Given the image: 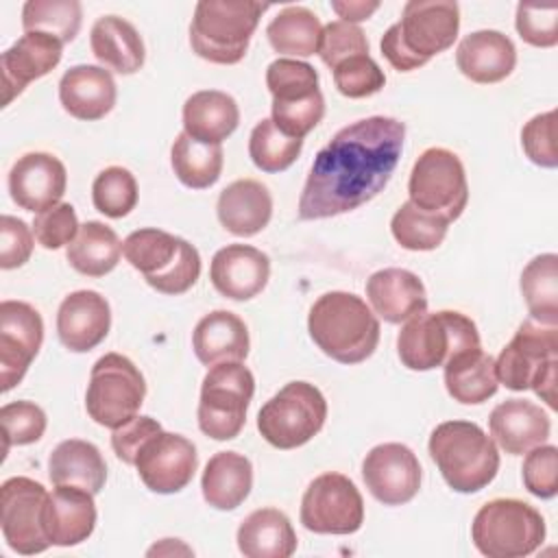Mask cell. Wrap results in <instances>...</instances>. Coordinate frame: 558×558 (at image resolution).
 I'll list each match as a JSON object with an SVG mask.
<instances>
[{
	"label": "cell",
	"instance_id": "obj_27",
	"mask_svg": "<svg viewBox=\"0 0 558 558\" xmlns=\"http://www.w3.org/2000/svg\"><path fill=\"white\" fill-rule=\"evenodd\" d=\"M116 81L100 65H74L59 81V100L76 120H100L116 105Z\"/></svg>",
	"mask_w": 558,
	"mask_h": 558
},
{
	"label": "cell",
	"instance_id": "obj_1",
	"mask_svg": "<svg viewBox=\"0 0 558 558\" xmlns=\"http://www.w3.org/2000/svg\"><path fill=\"white\" fill-rule=\"evenodd\" d=\"M403 140L405 124L388 116L340 129L314 157L299 198V218L340 216L375 198L399 163Z\"/></svg>",
	"mask_w": 558,
	"mask_h": 558
},
{
	"label": "cell",
	"instance_id": "obj_12",
	"mask_svg": "<svg viewBox=\"0 0 558 558\" xmlns=\"http://www.w3.org/2000/svg\"><path fill=\"white\" fill-rule=\"evenodd\" d=\"M146 397V381L140 368L120 353H105L89 373L85 410L102 427L116 429L137 416Z\"/></svg>",
	"mask_w": 558,
	"mask_h": 558
},
{
	"label": "cell",
	"instance_id": "obj_30",
	"mask_svg": "<svg viewBox=\"0 0 558 558\" xmlns=\"http://www.w3.org/2000/svg\"><path fill=\"white\" fill-rule=\"evenodd\" d=\"M240 124L233 96L220 89L194 92L183 105V131L205 144H220Z\"/></svg>",
	"mask_w": 558,
	"mask_h": 558
},
{
	"label": "cell",
	"instance_id": "obj_4",
	"mask_svg": "<svg viewBox=\"0 0 558 558\" xmlns=\"http://www.w3.org/2000/svg\"><path fill=\"white\" fill-rule=\"evenodd\" d=\"M427 449L442 480L456 493H477L499 471L495 440L471 421H445L436 425Z\"/></svg>",
	"mask_w": 558,
	"mask_h": 558
},
{
	"label": "cell",
	"instance_id": "obj_25",
	"mask_svg": "<svg viewBox=\"0 0 558 558\" xmlns=\"http://www.w3.org/2000/svg\"><path fill=\"white\" fill-rule=\"evenodd\" d=\"M366 299L373 312L386 323L401 325L427 310L423 281L405 268H384L368 277Z\"/></svg>",
	"mask_w": 558,
	"mask_h": 558
},
{
	"label": "cell",
	"instance_id": "obj_13",
	"mask_svg": "<svg viewBox=\"0 0 558 558\" xmlns=\"http://www.w3.org/2000/svg\"><path fill=\"white\" fill-rule=\"evenodd\" d=\"M410 203L453 222L469 203L464 166L453 150L432 146L418 155L408 181Z\"/></svg>",
	"mask_w": 558,
	"mask_h": 558
},
{
	"label": "cell",
	"instance_id": "obj_19",
	"mask_svg": "<svg viewBox=\"0 0 558 558\" xmlns=\"http://www.w3.org/2000/svg\"><path fill=\"white\" fill-rule=\"evenodd\" d=\"M65 185V166L50 153H26L9 172V192L13 203L33 214L61 203Z\"/></svg>",
	"mask_w": 558,
	"mask_h": 558
},
{
	"label": "cell",
	"instance_id": "obj_33",
	"mask_svg": "<svg viewBox=\"0 0 558 558\" xmlns=\"http://www.w3.org/2000/svg\"><path fill=\"white\" fill-rule=\"evenodd\" d=\"M48 475L54 486H78L92 495L107 482V464L100 449L81 438L59 442L48 458Z\"/></svg>",
	"mask_w": 558,
	"mask_h": 558
},
{
	"label": "cell",
	"instance_id": "obj_35",
	"mask_svg": "<svg viewBox=\"0 0 558 558\" xmlns=\"http://www.w3.org/2000/svg\"><path fill=\"white\" fill-rule=\"evenodd\" d=\"M238 549L246 558H290L296 551V534L281 510L259 508L240 523Z\"/></svg>",
	"mask_w": 558,
	"mask_h": 558
},
{
	"label": "cell",
	"instance_id": "obj_6",
	"mask_svg": "<svg viewBox=\"0 0 558 558\" xmlns=\"http://www.w3.org/2000/svg\"><path fill=\"white\" fill-rule=\"evenodd\" d=\"M495 371L508 390H534L556 410L558 327L523 320L495 360Z\"/></svg>",
	"mask_w": 558,
	"mask_h": 558
},
{
	"label": "cell",
	"instance_id": "obj_47",
	"mask_svg": "<svg viewBox=\"0 0 558 558\" xmlns=\"http://www.w3.org/2000/svg\"><path fill=\"white\" fill-rule=\"evenodd\" d=\"M318 54H320L323 63L329 70H333L338 63H342L351 57L368 54V39L357 24L336 20V22H329L327 26H323Z\"/></svg>",
	"mask_w": 558,
	"mask_h": 558
},
{
	"label": "cell",
	"instance_id": "obj_24",
	"mask_svg": "<svg viewBox=\"0 0 558 558\" xmlns=\"http://www.w3.org/2000/svg\"><path fill=\"white\" fill-rule=\"evenodd\" d=\"M96 527L94 495L78 486H54L44 508V530L52 545L72 547L92 536Z\"/></svg>",
	"mask_w": 558,
	"mask_h": 558
},
{
	"label": "cell",
	"instance_id": "obj_34",
	"mask_svg": "<svg viewBox=\"0 0 558 558\" xmlns=\"http://www.w3.org/2000/svg\"><path fill=\"white\" fill-rule=\"evenodd\" d=\"M203 499L216 510L238 508L253 488V464L238 451L214 453L201 477Z\"/></svg>",
	"mask_w": 558,
	"mask_h": 558
},
{
	"label": "cell",
	"instance_id": "obj_41",
	"mask_svg": "<svg viewBox=\"0 0 558 558\" xmlns=\"http://www.w3.org/2000/svg\"><path fill=\"white\" fill-rule=\"evenodd\" d=\"M449 222L442 216L418 209L405 201L390 220L392 238L408 251H434L442 244Z\"/></svg>",
	"mask_w": 558,
	"mask_h": 558
},
{
	"label": "cell",
	"instance_id": "obj_3",
	"mask_svg": "<svg viewBox=\"0 0 558 558\" xmlns=\"http://www.w3.org/2000/svg\"><path fill=\"white\" fill-rule=\"evenodd\" d=\"M460 31V9L453 0H410L401 20L392 24L381 41V54L399 70L410 72L453 46Z\"/></svg>",
	"mask_w": 558,
	"mask_h": 558
},
{
	"label": "cell",
	"instance_id": "obj_7",
	"mask_svg": "<svg viewBox=\"0 0 558 558\" xmlns=\"http://www.w3.org/2000/svg\"><path fill=\"white\" fill-rule=\"evenodd\" d=\"M122 253L144 275L146 283L161 294H183L201 275L196 246L163 229L146 227L129 233L122 242Z\"/></svg>",
	"mask_w": 558,
	"mask_h": 558
},
{
	"label": "cell",
	"instance_id": "obj_51",
	"mask_svg": "<svg viewBox=\"0 0 558 558\" xmlns=\"http://www.w3.org/2000/svg\"><path fill=\"white\" fill-rule=\"evenodd\" d=\"M78 229H81V225H78L76 211L70 203H57V205L39 211L33 222L35 240L48 251L70 244L76 238Z\"/></svg>",
	"mask_w": 558,
	"mask_h": 558
},
{
	"label": "cell",
	"instance_id": "obj_9",
	"mask_svg": "<svg viewBox=\"0 0 558 558\" xmlns=\"http://www.w3.org/2000/svg\"><path fill=\"white\" fill-rule=\"evenodd\" d=\"M543 514L521 499H490L473 517L471 538L488 558H523L545 541Z\"/></svg>",
	"mask_w": 558,
	"mask_h": 558
},
{
	"label": "cell",
	"instance_id": "obj_53",
	"mask_svg": "<svg viewBox=\"0 0 558 558\" xmlns=\"http://www.w3.org/2000/svg\"><path fill=\"white\" fill-rule=\"evenodd\" d=\"M33 253V231L28 225L15 216L4 214L0 218V268H20L31 259Z\"/></svg>",
	"mask_w": 558,
	"mask_h": 558
},
{
	"label": "cell",
	"instance_id": "obj_42",
	"mask_svg": "<svg viewBox=\"0 0 558 558\" xmlns=\"http://www.w3.org/2000/svg\"><path fill=\"white\" fill-rule=\"evenodd\" d=\"M303 140L290 137L277 129L272 118L259 120L248 137V155L262 172H283L301 155Z\"/></svg>",
	"mask_w": 558,
	"mask_h": 558
},
{
	"label": "cell",
	"instance_id": "obj_49",
	"mask_svg": "<svg viewBox=\"0 0 558 558\" xmlns=\"http://www.w3.org/2000/svg\"><path fill=\"white\" fill-rule=\"evenodd\" d=\"M325 116L323 92L294 102H272V122L290 137L303 140Z\"/></svg>",
	"mask_w": 558,
	"mask_h": 558
},
{
	"label": "cell",
	"instance_id": "obj_16",
	"mask_svg": "<svg viewBox=\"0 0 558 558\" xmlns=\"http://www.w3.org/2000/svg\"><path fill=\"white\" fill-rule=\"evenodd\" d=\"M133 466L148 490L172 495L192 482L198 456L192 440L161 429L140 447Z\"/></svg>",
	"mask_w": 558,
	"mask_h": 558
},
{
	"label": "cell",
	"instance_id": "obj_5",
	"mask_svg": "<svg viewBox=\"0 0 558 558\" xmlns=\"http://www.w3.org/2000/svg\"><path fill=\"white\" fill-rule=\"evenodd\" d=\"M268 4L253 0H201L190 24L192 50L218 65L244 59L251 37Z\"/></svg>",
	"mask_w": 558,
	"mask_h": 558
},
{
	"label": "cell",
	"instance_id": "obj_2",
	"mask_svg": "<svg viewBox=\"0 0 558 558\" xmlns=\"http://www.w3.org/2000/svg\"><path fill=\"white\" fill-rule=\"evenodd\" d=\"M307 331L314 344L340 364H360L371 357L379 342L375 312L353 292L331 290L310 307Z\"/></svg>",
	"mask_w": 558,
	"mask_h": 558
},
{
	"label": "cell",
	"instance_id": "obj_18",
	"mask_svg": "<svg viewBox=\"0 0 558 558\" xmlns=\"http://www.w3.org/2000/svg\"><path fill=\"white\" fill-rule=\"evenodd\" d=\"M362 477L379 504L401 506L412 501L421 488V464L410 447L384 442L366 453Z\"/></svg>",
	"mask_w": 558,
	"mask_h": 558
},
{
	"label": "cell",
	"instance_id": "obj_31",
	"mask_svg": "<svg viewBox=\"0 0 558 558\" xmlns=\"http://www.w3.org/2000/svg\"><path fill=\"white\" fill-rule=\"evenodd\" d=\"M445 388L449 397L464 405H477L488 401L497 388L495 357L482 347L466 349L451 355L445 364Z\"/></svg>",
	"mask_w": 558,
	"mask_h": 558
},
{
	"label": "cell",
	"instance_id": "obj_17",
	"mask_svg": "<svg viewBox=\"0 0 558 558\" xmlns=\"http://www.w3.org/2000/svg\"><path fill=\"white\" fill-rule=\"evenodd\" d=\"M44 342L41 314L24 301L0 303V390L17 386Z\"/></svg>",
	"mask_w": 558,
	"mask_h": 558
},
{
	"label": "cell",
	"instance_id": "obj_43",
	"mask_svg": "<svg viewBox=\"0 0 558 558\" xmlns=\"http://www.w3.org/2000/svg\"><path fill=\"white\" fill-rule=\"evenodd\" d=\"M92 201L107 218H124L137 205V181L131 170L109 166L96 174L92 183Z\"/></svg>",
	"mask_w": 558,
	"mask_h": 558
},
{
	"label": "cell",
	"instance_id": "obj_11",
	"mask_svg": "<svg viewBox=\"0 0 558 558\" xmlns=\"http://www.w3.org/2000/svg\"><path fill=\"white\" fill-rule=\"evenodd\" d=\"M255 392L253 373L242 362H222L209 366L201 386L198 427L214 440L235 438L244 423Z\"/></svg>",
	"mask_w": 558,
	"mask_h": 558
},
{
	"label": "cell",
	"instance_id": "obj_32",
	"mask_svg": "<svg viewBox=\"0 0 558 558\" xmlns=\"http://www.w3.org/2000/svg\"><path fill=\"white\" fill-rule=\"evenodd\" d=\"M94 57L118 74H135L144 65V41L137 28L118 15H102L89 33Z\"/></svg>",
	"mask_w": 558,
	"mask_h": 558
},
{
	"label": "cell",
	"instance_id": "obj_37",
	"mask_svg": "<svg viewBox=\"0 0 558 558\" xmlns=\"http://www.w3.org/2000/svg\"><path fill=\"white\" fill-rule=\"evenodd\" d=\"M323 26L307 7H286L266 26V37L275 52L288 57L318 54Z\"/></svg>",
	"mask_w": 558,
	"mask_h": 558
},
{
	"label": "cell",
	"instance_id": "obj_29",
	"mask_svg": "<svg viewBox=\"0 0 558 558\" xmlns=\"http://www.w3.org/2000/svg\"><path fill=\"white\" fill-rule=\"evenodd\" d=\"M248 347L251 340L244 320L229 310L205 314L192 333V349L198 362L205 366L242 362L248 355Z\"/></svg>",
	"mask_w": 558,
	"mask_h": 558
},
{
	"label": "cell",
	"instance_id": "obj_44",
	"mask_svg": "<svg viewBox=\"0 0 558 558\" xmlns=\"http://www.w3.org/2000/svg\"><path fill=\"white\" fill-rule=\"evenodd\" d=\"M266 87L272 94V102H294L320 92L316 70L299 59L272 61L266 70Z\"/></svg>",
	"mask_w": 558,
	"mask_h": 558
},
{
	"label": "cell",
	"instance_id": "obj_52",
	"mask_svg": "<svg viewBox=\"0 0 558 558\" xmlns=\"http://www.w3.org/2000/svg\"><path fill=\"white\" fill-rule=\"evenodd\" d=\"M514 26L525 44L551 48L558 44V7L519 2Z\"/></svg>",
	"mask_w": 558,
	"mask_h": 558
},
{
	"label": "cell",
	"instance_id": "obj_23",
	"mask_svg": "<svg viewBox=\"0 0 558 558\" xmlns=\"http://www.w3.org/2000/svg\"><path fill=\"white\" fill-rule=\"evenodd\" d=\"M490 436L510 456H523L549 438L551 423L541 405L525 399H506L488 416Z\"/></svg>",
	"mask_w": 558,
	"mask_h": 558
},
{
	"label": "cell",
	"instance_id": "obj_26",
	"mask_svg": "<svg viewBox=\"0 0 558 558\" xmlns=\"http://www.w3.org/2000/svg\"><path fill=\"white\" fill-rule=\"evenodd\" d=\"M456 65L473 83H499L512 74L517 48L512 39L499 31H475L458 44Z\"/></svg>",
	"mask_w": 558,
	"mask_h": 558
},
{
	"label": "cell",
	"instance_id": "obj_45",
	"mask_svg": "<svg viewBox=\"0 0 558 558\" xmlns=\"http://www.w3.org/2000/svg\"><path fill=\"white\" fill-rule=\"evenodd\" d=\"M4 453L13 445L37 442L46 432V412L33 401H11L0 408Z\"/></svg>",
	"mask_w": 558,
	"mask_h": 558
},
{
	"label": "cell",
	"instance_id": "obj_56",
	"mask_svg": "<svg viewBox=\"0 0 558 558\" xmlns=\"http://www.w3.org/2000/svg\"><path fill=\"white\" fill-rule=\"evenodd\" d=\"M163 543H166V545H172V538H163ZM161 551H163V547H161V545H155L153 549H148V556H153V554H161ZM172 551H177V547H174V549H172V547H168V549H166V554H172Z\"/></svg>",
	"mask_w": 558,
	"mask_h": 558
},
{
	"label": "cell",
	"instance_id": "obj_54",
	"mask_svg": "<svg viewBox=\"0 0 558 558\" xmlns=\"http://www.w3.org/2000/svg\"><path fill=\"white\" fill-rule=\"evenodd\" d=\"M157 432H161V425L153 416H133L113 429L111 449L124 464H135L140 447Z\"/></svg>",
	"mask_w": 558,
	"mask_h": 558
},
{
	"label": "cell",
	"instance_id": "obj_48",
	"mask_svg": "<svg viewBox=\"0 0 558 558\" xmlns=\"http://www.w3.org/2000/svg\"><path fill=\"white\" fill-rule=\"evenodd\" d=\"M523 484L527 493L538 499H551L558 493V449L554 445H538L527 451L523 460Z\"/></svg>",
	"mask_w": 558,
	"mask_h": 558
},
{
	"label": "cell",
	"instance_id": "obj_40",
	"mask_svg": "<svg viewBox=\"0 0 558 558\" xmlns=\"http://www.w3.org/2000/svg\"><path fill=\"white\" fill-rule=\"evenodd\" d=\"M83 22L78 0H28L22 7L24 33H46L59 41H72Z\"/></svg>",
	"mask_w": 558,
	"mask_h": 558
},
{
	"label": "cell",
	"instance_id": "obj_20",
	"mask_svg": "<svg viewBox=\"0 0 558 558\" xmlns=\"http://www.w3.org/2000/svg\"><path fill=\"white\" fill-rule=\"evenodd\" d=\"M63 54V41L46 33H24L0 57L2 105L7 107L24 87L52 72Z\"/></svg>",
	"mask_w": 558,
	"mask_h": 558
},
{
	"label": "cell",
	"instance_id": "obj_39",
	"mask_svg": "<svg viewBox=\"0 0 558 558\" xmlns=\"http://www.w3.org/2000/svg\"><path fill=\"white\" fill-rule=\"evenodd\" d=\"M521 294L541 325L558 327V255H536L521 272Z\"/></svg>",
	"mask_w": 558,
	"mask_h": 558
},
{
	"label": "cell",
	"instance_id": "obj_14",
	"mask_svg": "<svg viewBox=\"0 0 558 558\" xmlns=\"http://www.w3.org/2000/svg\"><path fill=\"white\" fill-rule=\"evenodd\" d=\"M301 523L314 534H353L364 523L357 486L342 473H323L310 482L301 499Z\"/></svg>",
	"mask_w": 558,
	"mask_h": 558
},
{
	"label": "cell",
	"instance_id": "obj_10",
	"mask_svg": "<svg viewBox=\"0 0 558 558\" xmlns=\"http://www.w3.org/2000/svg\"><path fill=\"white\" fill-rule=\"evenodd\" d=\"M327 401L310 381H290L257 412L262 438L277 449H296L310 442L325 425Z\"/></svg>",
	"mask_w": 558,
	"mask_h": 558
},
{
	"label": "cell",
	"instance_id": "obj_8",
	"mask_svg": "<svg viewBox=\"0 0 558 558\" xmlns=\"http://www.w3.org/2000/svg\"><path fill=\"white\" fill-rule=\"evenodd\" d=\"M477 347L480 331L475 323L453 310H425L408 318L397 336L399 360L410 371H432L451 355Z\"/></svg>",
	"mask_w": 558,
	"mask_h": 558
},
{
	"label": "cell",
	"instance_id": "obj_50",
	"mask_svg": "<svg viewBox=\"0 0 558 558\" xmlns=\"http://www.w3.org/2000/svg\"><path fill=\"white\" fill-rule=\"evenodd\" d=\"M556 109L547 113L534 116L521 129V146L527 159L541 168H556L558 166V150H556Z\"/></svg>",
	"mask_w": 558,
	"mask_h": 558
},
{
	"label": "cell",
	"instance_id": "obj_46",
	"mask_svg": "<svg viewBox=\"0 0 558 558\" xmlns=\"http://www.w3.org/2000/svg\"><path fill=\"white\" fill-rule=\"evenodd\" d=\"M331 72L338 92L347 98H366L377 94L386 85L381 68L371 59V54L351 57L338 63Z\"/></svg>",
	"mask_w": 558,
	"mask_h": 558
},
{
	"label": "cell",
	"instance_id": "obj_22",
	"mask_svg": "<svg viewBox=\"0 0 558 558\" xmlns=\"http://www.w3.org/2000/svg\"><path fill=\"white\" fill-rule=\"evenodd\" d=\"M209 279L222 296L248 301L266 288L270 279V259L255 246L227 244L211 257Z\"/></svg>",
	"mask_w": 558,
	"mask_h": 558
},
{
	"label": "cell",
	"instance_id": "obj_55",
	"mask_svg": "<svg viewBox=\"0 0 558 558\" xmlns=\"http://www.w3.org/2000/svg\"><path fill=\"white\" fill-rule=\"evenodd\" d=\"M331 9L338 13V17H342V22L355 24V22H364L368 20L377 9L379 2H366V0H333Z\"/></svg>",
	"mask_w": 558,
	"mask_h": 558
},
{
	"label": "cell",
	"instance_id": "obj_15",
	"mask_svg": "<svg viewBox=\"0 0 558 558\" xmlns=\"http://www.w3.org/2000/svg\"><path fill=\"white\" fill-rule=\"evenodd\" d=\"M48 490L31 477H9L0 488V523L7 545L24 556L41 554L52 543L44 530Z\"/></svg>",
	"mask_w": 558,
	"mask_h": 558
},
{
	"label": "cell",
	"instance_id": "obj_36",
	"mask_svg": "<svg viewBox=\"0 0 558 558\" xmlns=\"http://www.w3.org/2000/svg\"><path fill=\"white\" fill-rule=\"evenodd\" d=\"M122 255V242L111 227L98 220L81 225L76 238L68 244L65 257L70 266L85 277H105L111 272Z\"/></svg>",
	"mask_w": 558,
	"mask_h": 558
},
{
	"label": "cell",
	"instance_id": "obj_28",
	"mask_svg": "<svg viewBox=\"0 0 558 558\" xmlns=\"http://www.w3.org/2000/svg\"><path fill=\"white\" fill-rule=\"evenodd\" d=\"M216 214L229 233L251 238L270 222L272 196L264 183L255 179H238L220 192Z\"/></svg>",
	"mask_w": 558,
	"mask_h": 558
},
{
	"label": "cell",
	"instance_id": "obj_38",
	"mask_svg": "<svg viewBox=\"0 0 558 558\" xmlns=\"http://www.w3.org/2000/svg\"><path fill=\"white\" fill-rule=\"evenodd\" d=\"M170 163L185 187L205 190L220 179L225 155L220 144L198 142L183 131L170 148Z\"/></svg>",
	"mask_w": 558,
	"mask_h": 558
},
{
	"label": "cell",
	"instance_id": "obj_21",
	"mask_svg": "<svg viewBox=\"0 0 558 558\" xmlns=\"http://www.w3.org/2000/svg\"><path fill=\"white\" fill-rule=\"evenodd\" d=\"M111 327V307L96 290L70 292L57 312V336L74 353L98 347Z\"/></svg>",
	"mask_w": 558,
	"mask_h": 558
}]
</instances>
